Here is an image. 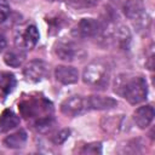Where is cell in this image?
Returning a JSON list of instances; mask_svg holds the SVG:
<instances>
[{
  "instance_id": "cell-8",
  "label": "cell",
  "mask_w": 155,
  "mask_h": 155,
  "mask_svg": "<svg viewBox=\"0 0 155 155\" xmlns=\"http://www.w3.org/2000/svg\"><path fill=\"white\" fill-rule=\"evenodd\" d=\"M23 74L25 76L27 80L33 81V82H38L41 79H44L47 74V65L45 62L40 61V59H34L31 62H29L24 70Z\"/></svg>"
},
{
  "instance_id": "cell-15",
  "label": "cell",
  "mask_w": 155,
  "mask_h": 155,
  "mask_svg": "<svg viewBox=\"0 0 155 155\" xmlns=\"http://www.w3.org/2000/svg\"><path fill=\"white\" fill-rule=\"evenodd\" d=\"M27 140V133L25 131L21 130L13 134H10L4 139V144L8 148H21Z\"/></svg>"
},
{
  "instance_id": "cell-3",
  "label": "cell",
  "mask_w": 155,
  "mask_h": 155,
  "mask_svg": "<svg viewBox=\"0 0 155 155\" xmlns=\"http://www.w3.org/2000/svg\"><path fill=\"white\" fill-rule=\"evenodd\" d=\"M54 53L58 56V58H61L62 61H67V62L82 59L86 56L82 47L71 40L58 41L54 46Z\"/></svg>"
},
{
  "instance_id": "cell-23",
  "label": "cell",
  "mask_w": 155,
  "mask_h": 155,
  "mask_svg": "<svg viewBox=\"0 0 155 155\" xmlns=\"http://www.w3.org/2000/svg\"><path fill=\"white\" fill-rule=\"evenodd\" d=\"M48 1H56V0H48Z\"/></svg>"
},
{
  "instance_id": "cell-7",
  "label": "cell",
  "mask_w": 155,
  "mask_h": 155,
  "mask_svg": "<svg viewBox=\"0 0 155 155\" xmlns=\"http://www.w3.org/2000/svg\"><path fill=\"white\" fill-rule=\"evenodd\" d=\"M124 13L128 19L137 23H144V18H147L145 6L140 0H127L124 5Z\"/></svg>"
},
{
  "instance_id": "cell-10",
  "label": "cell",
  "mask_w": 155,
  "mask_h": 155,
  "mask_svg": "<svg viewBox=\"0 0 155 155\" xmlns=\"http://www.w3.org/2000/svg\"><path fill=\"white\" fill-rule=\"evenodd\" d=\"M54 76L57 81L64 85H70L75 84L79 79V71L74 67H68V65H58L54 70Z\"/></svg>"
},
{
  "instance_id": "cell-20",
  "label": "cell",
  "mask_w": 155,
  "mask_h": 155,
  "mask_svg": "<svg viewBox=\"0 0 155 155\" xmlns=\"http://www.w3.org/2000/svg\"><path fill=\"white\" fill-rule=\"evenodd\" d=\"M69 130H62V131H59L56 136H53V138H52V140H53V143H56V144H62L68 137H69Z\"/></svg>"
},
{
  "instance_id": "cell-14",
  "label": "cell",
  "mask_w": 155,
  "mask_h": 155,
  "mask_svg": "<svg viewBox=\"0 0 155 155\" xmlns=\"http://www.w3.org/2000/svg\"><path fill=\"white\" fill-rule=\"evenodd\" d=\"M4 61L7 65L12 67V68H17L19 65L23 64V62L25 61V52L21 48H16V50H10L5 53L4 56Z\"/></svg>"
},
{
  "instance_id": "cell-6",
  "label": "cell",
  "mask_w": 155,
  "mask_h": 155,
  "mask_svg": "<svg viewBox=\"0 0 155 155\" xmlns=\"http://www.w3.org/2000/svg\"><path fill=\"white\" fill-rule=\"evenodd\" d=\"M87 109V101L86 98L81 96H73L68 99H65L61 104V110L64 115L74 117L78 116L79 114L84 113Z\"/></svg>"
},
{
  "instance_id": "cell-13",
  "label": "cell",
  "mask_w": 155,
  "mask_h": 155,
  "mask_svg": "<svg viewBox=\"0 0 155 155\" xmlns=\"http://www.w3.org/2000/svg\"><path fill=\"white\" fill-rule=\"evenodd\" d=\"M19 124V117L12 111V110H4L2 114L0 115V132H7L11 128L16 127Z\"/></svg>"
},
{
  "instance_id": "cell-18",
  "label": "cell",
  "mask_w": 155,
  "mask_h": 155,
  "mask_svg": "<svg viewBox=\"0 0 155 155\" xmlns=\"http://www.w3.org/2000/svg\"><path fill=\"white\" fill-rule=\"evenodd\" d=\"M99 0H69V4L74 7H92L97 5Z\"/></svg>"
},
{
  "instance_id": "cell-16",
  "label": "cell",
  "mask_w": 155,
  "mask_h": 155,
  "mask_svg": "<svg viewBox=\"0 0 155 155\" xmlns=\"http://www.w3.org/2000/svg\"><path fill=\"white\" fill-rule=\"evenodd\" d=\"M15 86H16V79L13 74L7 71H0V90L5 94H7L13 90Z\"/></svg>"
},
{
  "instance_id": "cell-9",
  "label": "cell",
  "mask_w": 155,
  "mask_h": 155,
  "mask_svg": "<svg viewBox=\"0 0 155 155\" xmlns=\"http://www.w3.org/2000/svg\"><path fill=\"white\" fill-rule=\"evenodd\" d=\"M124 115H107L101 120V127L105 133L115 134L124 128Z\"/></svg>"
},
{
  "instance_id": "cell-22",
  "label": "cell",
  "mask_w": 155,
  "mask_h": 155,
  "mask_svg": "<svg viewBox=\"0 0 155 155\" xmlns=\"http://www.w3.org/2000/svg\"><path fill=\"white\" fill-rule=\"evenodd\" d=\"M13 1H23V0H13Z\"/></svg>"
},
{
  "instance_id": "cell-12",
  "label": "cell",
  "mask_w": 155,
  "mask_h": 155,
  "mask_svg": "<svg viewBox=\"0 0 155 155\" xmlns=\"http://www.w3.org/2000/svg\"><path fill=\"white\" fill-rule=\"evenodd\" d=\"M87 101V108L94 109V110H107L115 108L117 105V102L111 97H104V96H90L86 98Z\"/></svg>"
},
{
  "instance_id": "cell-17",
  "label": "cell",
  "mask_w": 155,
  "mask_h": 155,
  "mask_svg": "<svg viewBox=\"0 0 155 155\" xmlns=\"http://www.w3.org/2000/svg\"><path fill=\"white\" fill-rule=\"evenodd\" d=\"M102 151V147H101V143H90V144H86L81 150L80 153L81 154H99Z\"/></svg>"
},
{
  "instance_id": "cell-2",
  "label": "cell",
  "mask_w": 155,
  "mask_h": 155,
  "mask_svg": "<svg viewBox=\"0 0 155 155\" xmlns=\"http://www.w3.org/2000/svg\"><path fill=\"white\" fill-rule=\"evenodd\" d=\"M110 70L107 63L102 61L91 62L84 70L82 79L84 82L94 87V88H104L109 84Z\"/></svg>"
},
{
  "instance_id": "cell-4",
  "label": "cell",
  "mask_w": 155,
  "mask_h": 155,
  "mask_svg": "<svg viewBox=\"0 0 155 155\" xmlns=\"http://www.w3.org/2000/svg\"><path fill=\"white\" fill-rule=\"evenodd\" d=\"M39 40V31L34 24L18 28L15 34V45L21 50H31Z\"/></svg>"
},
{
  "instance_id": "cell-11",
  "label": "cell",
  "mask_w": 155,
  "mask_h": 155,
  "mask_svg": "<svg viewBox=\"0 0 155 155\" xmlns=\"http://www.w3.org/2000/svg\"><path fill=\"white\" fill-rule=\"evenodd\" d=\"M153 119H154V108L151 105L139 107L133 114V120L136 125L142 130L147 128L151 124Z\"/></svg>"
},
{
  "instance_id": "cell-21",
  "label": "cell",
  "mask_w": 155,
  "mask_h": 155,
  "mask_svg": "<svg viewBox=\"0 0 155 155\" xmlns=\"http://www.w3.org/2000/svg\"><path fill=\"white\" fill-rule=\"evenodd\" d=\"M5 46H6V40H5L4 35L0 34V51H2L5 48Z\"/></svg>"
},
{
  "instance_id": "cell-19",
  "label": "cell",
  "mask_w": 155,
  "mask_h": 155,
  "mask_svg": "<svg viewBox=\"0 0 155 155\" xmlns=\"http://www.w3.org/2000/svg\"><path fill=\"white\" fill-rule=\"evenodd\" d=\"M10 15V6L6 0H0V23H2Z\"/></svg>"
},
{
  "instance_id": "cell-5",
  "label": "cell",
  "mask_w": 155,
  "mask_h": 155,
  "mask_svg": "<svg viewBox=\"0 0 155 155\" xmlns=\"http://www.w3.org/2000/svg\"><path fill=\"white\" fill-rule=\"evenodd\" d=\"M102 24L93 18H84L81 19L74 29V35L78 38H93L98 36L102 31Z\"/></svg>"
},
{
  "instance_id": "cell-1",
  "label": "cell",
  "mask_w": 155,
  "mask_h": 155,
  "mask_svg": "<svg viewBox=\"0 0 155 155\" xmlns=\"http://www.w3.org/2000/svg\"><path fill=\"white\" fill-rule=\"evenodd\" d=\"M114 91L131 104H138L147 99L148 85L140 75H120L115 81Z\"/></svg>"
}]
</instances>
